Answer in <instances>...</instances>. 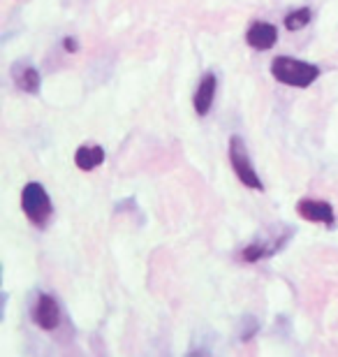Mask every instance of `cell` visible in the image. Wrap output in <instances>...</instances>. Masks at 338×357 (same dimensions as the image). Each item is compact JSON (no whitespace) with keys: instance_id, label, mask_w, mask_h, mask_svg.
Instances as JSON below:
<instances>
[{"instance_id":"1","label":"cell","mask_w":338,"mask_h":357,"mask_svg":"<svg viewBox=\"0 0 338 357\" xmlns=\"http://www.w3.org/2000/svg\"><path fill=\"white\" fill-rule=\"evenodd\" d=\"M271 75H273V79H278L280 84H285V86L306 89L320 77V68L313 66V63L290 59V56H278V59H273L271 63Z\"/></svg>"},{"instance_id":"2","label":"cell","mask_w":338,"mask_h":357,"mask_svg":"<svg viewBox=\"0 0 338 357\" xmlns=\"http://www.w3.org/2000/svg\"><path fill=\"white\" fill-rule=\"evenodd\" d=\"M21 209H24L26 218L31 220L33 225L45 227L49 223L54 213L52 199H49L45 185L40 183H28L24 192H21Z\"/></svg>"},{"instance_id":"3","label":"cell","mask_w":338,"mask_h":357,"mask_svg":"<svg viewBox=\"0 0 338 357\" xmlns=\"http://www.w3.org/2000/svg\"><path fill=\"white\" fill-rule=\"evenodd\" d=\"M229 160H232L234 172L243 185H248V188H253V190H264L262 178L255 172L253 162H250V158H248L246 142H243L239 135H234V137L229 139Z\"/></svg>"},{"instance_id":"4","label":"cell","mask_w":338,"mask_h":357,"mask_svg":"<svg viewBox=\"0 0 338 357\" xmlns=\"http://www.w3.org/2000/svg\"><path fill=\"white\" fill-rule=\"evenodd\" d=\"M33 320L35 325L42 327V330L52 332L59 327L61 323V309H59V302L52 297V295H38V299H35V306H33Z\"/></svg>"},{"instance_id":"5","label":"cell","mask_w":338,"mask_h":357,"mask_svg":"<svg viewBox=\"0 0 338 357\" xmlns=\"http://www.w3.org/2000/svg\"><path fill=\"white\" fill-rule=\"evenodd\" d=\"M297 211L301 218L311 220V223H325L327 227H334V209L329 202L322 199H301L297 204Z\"/></svg>"},{"instance_id":"6","label":"cell","mask_w":338,"mask_h":357,"mask_svg":"<svg viewBox=\"0 0 338 357\" xmlns=\"http://www.w3.org/2000/svg\"><path fill=\"white\" fill-rule=\"evenodd\" d=\"M278 40V31L273 24H267V21H255L253 26L248 28L246 33V42L253 49H260V52H267Z\"/></svg>"},{"instance_id":"7","label":"cell","mask_w":338,"mask_h":357,"mask_svg":"<svg viewBox=\"0 0 338 357\" xmlns=\"http://www.w3.org/2000/svg\"><path fill=\"white\" fill-rule=\"evenodd\" d=\"M215 86H218L215 75L208 73L202 77V82H199L197 93H195V112L199 114V116H206L208 109H211L213 98H215Z\"/></svg>"},{"instance_id":"8","label":"cell","mask_w":338,"mask_h":357,"mask_svg":"<svg viewBox=\"0 0 338 357\" xmlns=\"http://www.w3.org/2000/svg\"><path fill=\"white\" fill-rule=\"evenodd\" d=\"M75 162H77L79 169L91 172V169H95V167H100L105 162V149L102 146H82V149H77Z\"/></svg>"},{"instance_id":"9","label":"cell","mask_w":338,"mask_h":357,"mask_svg":"<svg viewBox=\"0 0 338 357\" xmlns=\"http://www.w3.org/2000/svg\"><path fill=\"white\" fill-rule=\"evenodd\" d=\"M14 77H17V86L24 91V93H31V96H35V93L40 91V73L31 66H24V68H17L14 70Z\"/></svg>"},{"instance_id":"10","label":"cell","mask_w":338,"mask_h":357,"mask_svg":"<svg viewBox=\"0 0 338 357\" xmlns=\"http://www.w3.org/2000/svg\"><path fill=\"white\" fill-rule=\"evenodd\" d=\"M311 17L313 12L308 10V7H301V10H294L285 17V28L287 31H301L304 26L311 24Z\"/></svg>"},{"instance_id":"11","label":"cell","mask_w":338,"mask_h":357,"mask_svg":"<svg viewBox=\"0 0 338 357\" xmlns=\"http://www.w3.org/2000/svg\"><path fill=\"white\" fill-rule=\"evenodd\" d=\"M264 255H269V251L262 244H250V246L243 248L241 258L246 260V262H257V260H262Z\"/></svg>"},{"instance_id":"12","label":"cell","mask_w":338,"mask_h":357,"mask_svg":"<svg viewBox=\"0 0 338 357\" xmlns=\"http://www.w3.org/2000/svg\"><path fill=\"white\" fill-rule=\"evenodd\" d=\"M63 47H66V52H77V40L75 38H66V45H63Z\"/></svg>"}]
</instances>
